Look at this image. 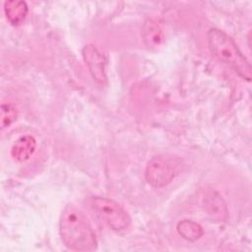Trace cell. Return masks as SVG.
Listing matches in <instances>:
<instances>
[{
	"label": "cell",
	"mask_w": 252,
	"mask_h": 252,
	"mask_svg": "<svg viewBox=\"0 0 252 252\" xmlns=\"http://www.w3.org/2000/svg\"><path fill=\"white\" fill-rule=\"evenodd\" d=\"M59 232L66 247L75 251H94L97 247L95 233L82 211L68 204L60 216Z\"/></svg>",
	"instance_id": "1"
},
{
	"label": "cell",
	"mask_w": 252,
	"mask_h": 252,
	"mask_svg": "<svg viewBox=\"0 0 252 252\" xmlns=\"http://www.w3.org/2000/svg\"><path fill=\"white\" fill-rule=\"evenodd\" d=\"M207 38L209 47L216 58L232 68L242 79L251 80L250 63L229 35L219 29L213 28L208 32Z\"/></svg>",
	"instance_id": "2"
},
{
	"label": "cell",
	"mask_w": 252,
	"mask_h": 252,
	"mask_svg": "<svg viewBox=\"0 0 252 252\" xmlns=\"http://www.w3.org/2000/svg\"><path fill=\"white\" fill-rule=\"evenodd\" d=\"M92 207L97 216L113 230L120 231L131 223L128 213L115 201L104 197H94Z\"/></svg>",
	"instance_id": "3"
},
{
	"label": "cell",
	"mask_w": 252,
	"mask_h": 252,
	"mask_svg": "<svg viewBox=\"0 0 252 252\" xmlns=\"http://www.w3.org/2000/svg\"><path fill=\"white\" fill-rule=\"evenodd\" d=\"M145 177L150 185L158 188L167 185L173 179L174 171L163 158L154 157L146 166Z\"/></svg>",
	"instance_id": "4"
},
{
	"label": "cell",
	"mask_w": 252,
	"mask_h": 252,
	"mask_svg": "<svg viewBox=\"0 0 252 252\" xmlns=\"http://www.w3.org/2000/svg\"><path fill=\"white\" fill-rule=\"evenodd\" d=\"M82 54L93 79L99 85L106 84L105 59L99 50L94 44H87L83 48Z\"/></svg>",
	"instance_id": "5"
},
{
	"label": "cell",
	"mask_w": 252,
	"mask_h": 252,
	"mask_svg": "<svg viewBox=\"0 0 252 252\" xmlns=\"http://www.w3.org/2000/svg\"><path fill=\"white\" fill-rule=\"evenodd\" d=\"M36 149V141L32 135H25L20 137L11 149L12 158L19 161L23 162L28 160L35 152Z\"/></svg>",
	"instance_id": "6"
},
{
	"label": "cell",
	"mask_w": 252,
	"mask_h": 252,
	"mask_svg": "<svg viewBox=\"0 0 252 252\" xmlns=\"http://www.w3.org/2000/svg\"><path fill=\"white\" fill-rule=\"evenodd\" d=\"M142 35L149 48H158L164 40L162 30L156 20L148 19L143 27Z\"/></svg>",
	"instance_id": "7"
},
{
	"label": "cell",
	"mask_w": 252,
	"mask_h": 252,
	"mask_svg": "<svg viewBox=\"0 0 252 252\" xmlns=\"http://www.w3.org/2000/svg\"><path fill=\"white\" fill-rule=\"evenodd\" d=\"M205 208L213 220L223 221L227 218V210L221 196L217 192L211 193L205 199Z\"/></svg>",
	"instance_id": "8"
},
{
	"label": "cell",
	"mask_w": 252,
	"mask_h": 252,
	"mask_svg": "<svg viewBox=\"0 0 252 252\" xmlns=\"http://www.w3.org/2000/svg\"><path fill=\"white\" fill-rule=\"evenodd\" d=\"M28 11V4L25 1L10 0L4 3V12L6 18L13 26L21 25L24 22Z\"/></svg>",
	"instance_id": "9"
},
{
	"label": "cell",
	"mask_w": 252,
	"mask_h": 252,
	"mask_svg": "<svg viewBox=\"0 0 252 252\" xmlns=\"http://www.w3.org/2000/svg\"><path fill=\"white\" fill-rule=\"evenodd\" d=\"M177 232L188 241H196L204 234L202 226L194 220H183L177 223Z\"/></svg>",
	"instance_id": "10"
},
{
	"label": "cell",
	"mask_w": 252,
	"mask_h": 252,
	"mask_svg": "<svg viewBox=\"0 0 252 252\" xmlns=\"http://www.w3.org/2000/svg\"><path fill=\"white\" fill-rule=\"evenodd\" d=\"M18 117V110L11 102H2L1 104V128L9 127Z\"/></svg>",
	"instance_id": "11"
}]
</instances>
